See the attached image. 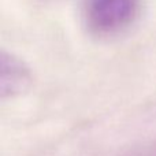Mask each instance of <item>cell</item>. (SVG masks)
<instances>
[{"label": "cell", "mask_w": 156, "mask_h": 156, "mask_svg": "<svg viewBox=\"0 0 156 156\" xmlns=\"http://www.w3.org/2000/svg\"><path fill=\"white\" fill-rule=\"evenodd\" d=\"M32 85V74L21 59L3 49L0 55V92L2 97H15Z\"/></svg>", "instance_id": "cell-2"}, {"label": "cell", "mask_w": 156, "mask_h": 156, "mask_svg": "<svg viewBox=\"0 0 156 156\" xmlns=\"http://www.w3.org/2000/svg\"><path fill=\"white\" fill-rule=\"evenodd\" d=\"M137 0H88L86 18L94 30L112 33L122 30L134 19Z\"/></svg>", "instance_id": "cell-1"}]
</instances>
